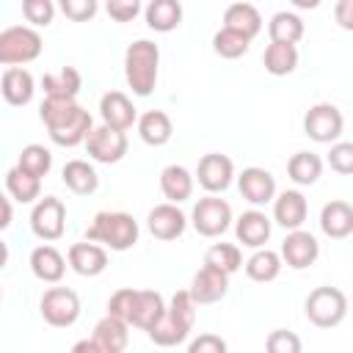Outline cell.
I'll list each match as a JSON object with an SVG mask.
<instances>
[{
	"instance_id": "1",
	"label": "cell",
	"mask_w": 353,
	"mask_h": 353,
	"mask_svg": "<svg viewBox=\"0 0 353 353\" xmlns=\"http://www.w3.org/2000/svg\"><path fill=\"white\" fill-rule=\"evenodd\" d=\"M39 119L44 121L50 141L63 149L85 143L88 132L94 130L91 113L85 108H80L74 99H63V97H44V102L39 108Z\"/></svg>"
},
{
	"instance_id": "2",
	"label": "cell",
	"mask_w": 353,
	"mask_h": 353,
	"mask_svg": "<svg viewBox=\"0 0 353 353\" xmlns=\"http://www.w3.org/2000/svg\"><path fill=\"white\" fill-rule=\"evenodd\" d=\"M196 301L190 295V290H179L174 292L171 303L165 306V314L146 331V336L157 345V347H176L188 339V334L193 331L196 323Z\"/></svg>"
},
{
	"instance_id": "3",
	"label": "cell",
	"mask_w": 353,
	"mask_h": 353,
	"mask_svg": "<svg viewBox=\"0 0 353 353\" xmlns=\"http://www.w3.org/2000/svg\"><path fill=\"white\" fill-rule=\"evenodd\" d=\"M160 74V47L149 39H138L124 52V77L135 97H149Z\"/></svg>"
},
{
	"instance_id": "4",
	"label": "cell",
	"mask_w": 353,
	"mask_h": 353,
	"mask_svg": "<svg viewBox=\"0 0 353 353\" xmlns=\"http://www.w3.org/2000/svg\"><path fill=\"white\" fill-rule=\"evenodd\" d=\"M138 234H141L138 221L130 212H110V210L97 212L91 226L85 229V240L102 243L110 251H130L138 243Z\"/></svg>"
},
{
	"instance_id": "5",
	"label": "cell",
	"mask_w": 353,
	"mask_h": 353,
	"mask_svg": "<svg viewBox=\"0 0 353 353\" xmlns=\"http://www.w3.org/2000/svg\"><path fill=\"white\" fill-rule=\"evenodd\" d=\"M306 320L317 328H334L347 317V298L339 287H314L303 301Z\"/></svg>"
},
{
	"instance_id": "6",
	"label": "cell",
	"mask_w": 353,
	"mask_h": 353,
	"mask_svg": "<svg viewBox=\"0 0 353 353\" xmlns=\"http://www.w3.org/2000/svg\"><path fill=\"white\" fill-rule=\"evenodd\" d=\"M41 36L33 25H8L0 33V63L22 66L41 55Z\"/></svg>"
},
{
	"instance_id": "7",
	"label": "cell",
	"mask_w": 353,
	"mask_h": 353,
	"mask_svg": "<svg viewBox=\"0 0 353 353\" xmlns=\"http://www.w3.org/2000/svg\"><path fill=\"white\" fill-rule=\"evenodd\" d=\"M190 223L201 237H221L232 223V207L218 193H207L193 204Z\"/></svg>"
},
{
	"instance_id": "8",
	"label": "cell",
	"mask_w": 353,
	"mask_h": 353,
	"mask_svg": "<svg viewBox=\"0 0 353 353\" xmlns=\"http://www.w3.org/2000/svg\"><path fill=\"white\" fill-rule=\"evenodd\" d=\"M39 312L47 325L69 328L80 317V298L69 287H50V290H44V295L39 301Z\"/></svg>"
},
{
	"instance_id": "9",
	"label": "cell",
	"mask_w": 353,
	"mask_h": 353,
	"mask_svg": "<svg viewBox=\"0 0 353 353\" xmlns=\"http://www.w3.org/2000/svg\"><path fill=\"white\" fill-rule=\"evenodd\" d=\"M342 130H345L342 110L331 102H317L303 116V132L314 143H334V141H339Z\"/></svg>"
},
{
	"instance_id": "10",
	"label": "cell",
	"mask_w": 353,
	"mask_h": 353,
	"mask_svg": "<svg viewBox=\"0 0 353 353\" xmlns=\"http://www.w3.org/2000/svg\"><path fill=\"white\" fill-rule=\"evenodd\" d=\"M30 229L44 243L61 240L63 232H66V207H63V201L55 199V196L39 199L30 210Z\"/></svg>"
},
{
	"instance_id": "11",
	"label": "cell",
	"mask_w": 353,
	"mask_h": 353,
	"mask_svg": "<svg viewBox=\"0 0 353 353\" xmlns=\"http://www.w3.org/2000/svg\"><path fill=\"white\" fill-rule=\"evenodd\" d=\"M85 152L91 154V160H97V163H105V165H110V163H119L124 154H127V135H124V130H116V127H110V124H99V127H94L91 132H88V138H85Z\"/></svg>"
},
{
	"instance_id": "12",
	"label": "cell",
	"mask_w": 353,
	"mask_h": 353,
	"mask_svg": "<svg viewBox=\"0 0 353 353\" xmlns=\"http://www.w3.org/2000/svg\"><path fill=\"white\" fill-rule=\"evenodd\" d=\"M279 254H281V259H284L287 268L303 270V268H309V265L317 262V256H320V243H317V237H314L312 232H306V229H290L287 237H284V243H281V251H279Z\"/></svg>"
},
{
	"instance_id": "13",
	"label": "cell",
	"mask_w": 353,
	"mask_h": 353,
	"mask_svg": "<svg viewBox=\"0 0 353 353\" xmlns=\"http://www.w3.org/2000/svg\"><path fill=\"white\" fill-rule=\"evenodd\" d=\"M196 179L207 193H223L234 179V163L232 157L221 152H210L196 165Z\"/></svg>"
},
{
	"instance_id": "14",
	"label": "cell",
	"mask_w": 353,
	"mask_h": 353,
	"mask_svg": "<svg viewBox=\"0 0 353 353\" xmlns=\"http://www.w3.org/2000/svg\"><path fill=\"white\" fill-rule=\"evenodd\" d=\"M146 226H149L152 237L168 243V240H176V237L185 234V229H188V215L179 210V204L165 201V204H157V207L149 210Z\"/></svg>"
},
{
	"instance_id": "15",
	"label": "cell",
	"mask_w": 353,
	"mask_h": 353,
	"mask_svg": "<svg viewBox=\"0 0 353 353\" xmlns=\"http://www.w3.org/2000/svg\"><path fill=\"white\" fill-rule=\"evenodd\" d=\"M226 292H229V273H223L207 262L190 279V295L199 306L201 303H218Z\"/></svg>"
},
{
	"instance_id": "16",
	"label": "cell",
	"mask_w": 353,
	"mask_h": 353,
	"mask_svg": "<svg viewBox=\"0 0 353 353\" xmlns=\"http://www.w3.org/2000/svg\"><path fill=\"white\" fill-rule=\"evenodd\" d=\"M237 188H240V196L245 201H251L254 207L268 204V201L276 199V176L268 168H259V165L243 168V174L237 176Z\"/></svg>"
},
{
	"instance_id": "17",
	"label": "cell",
	"mask_w": 353,
	"mask_h": 353,
	"mask_svg": "<svg viewBox=\"0 0 353 353\" xmlns=\"http://www.w3.org/2000/svg\"><path fill=\"white\" fill-rule=\"evenodd\" d=\"M66 259H69V268H72L77 276L91 279V276L105 273V268H108V248H105L102 243L83 240V243L69 245Z\"/></svg>"
},
{
	"instance_id": "18",
	"label": "cell",
	"mask_w": 353,
	"mask_h": 353,
	"mask_svg": "<svg viewBox=\"0 0 353 353\" xmlns=\"http://www.w3.org/2000/svg\"><path fill=\"white\" fill-rule=\"evenodd\" d=\"M99 116H102L105 124H110L116 130H124V132L132 124H138L135 105H132V99L124 91H108V94H102V99H99Z\"/></svg>"
},
{
	"instance_id": "19",
	"label": "cell",
	"mask_w": 353,
	"mask_h": 353,
	"mask_svg": "<svg viewBox=\"0 0 353 353\" xmlns=\"http://www.w3.org/2000/svg\"><path fill=\"white\" fill-rule=\"evenodd\" d=\"M0 91H3V99L14 108H25L33 94H36V80L28 69L22 66H6L3 72V80H0Z\"/></svg>"
},
{
	"instance_id": "20",
	"label": "cell",
	"mask_w": 353,
	"mask_h": 353,
	"mask_svg": "<svg viewBox=\"0 0 353 353\" xmlns=\"http://www.w3.org/2000/svg\"><path fill=\"white\" fill-rule=\"evenodd\" d=\"M306 212H309V204H306L301 190H281L273 199V221L279 226H284L287 232L301 229L303 221H306Z\"/></svg>"
},
{
	"instance_id": "21",
	"label": "cell",
	"mask_w": 353,
	"mask_h": 353,
	"mask_svg": "<svg viewBox=\"0 0 353 353\" xmlns=\"http://www.w3.org/2000/svg\"><path fill=\"white\" fill-rule=\"evenodd\" d=\"M30 270H33V276L39 281L58 284L63 279V273H66V259L55 245L44 243V245H36L30 251Z\"/></svg>"
},
{
	"instance_id": "22",
	"label": "cell",
	"mask_w": 353,
	"mask_h": 353,
	"mask_svg": "<svg viewBox=\"0 0 353 353\" xmlns=\"http://www.w3.org/2000/svg\"><path fill=\"white\" fill-rule=\"evenodd\" d=\"M320 229L331 240H345L353 234V207L342 199L323 204L320 210Z\"/></svg>"
},
{
	"instance_id": "23",
	"label": "cell",
	"mask_w": 353,
	"mask_h": 353,
	"mask_svg": "<svg viewBox=\"0 0 353 353\" xmlns=\"http://www.w3.org/2000/svg\"><path fill=\"white\" fill-rule=\"evenodd\" d=\"M91 336L99 342L102 353H121L130 345V323L108 312L102 320H97Z\"/></svg>"
},
{
	"instance_id": "24",
	"label": "cell",
	"mask_w": 353,
	"mask_h": 353,
	"mask_svg": "<svg viewBox=\"0 0 353 353\" xmlns=\"http://www.w3.org/2000/svg\"><path fill=\"white\" fill-rule=\"evenodd\" d=\"M270 232H273V223L265 212L259 210H248L243 212L237 221H234V234L243 245L248 248H262L268 240H270Z\"/></svg>"
},
{
	"instance_id": "25",
	"label": "cell",
	"mask_w": 353,
	"mask_h": 353,
	"mask_svg": "<svg viewBox=\"0 0 353 353\" xmlns=\"http://www.w3.org/2000/svg\"><path fill=\"white\" fill-rule=\"evenodd\" d=\"M163 314H165V301L157 290H135V303H132V317H130L132 328L149 331Z\"/></svg>"
},
{
	"instance_id": "26",
	"label": "cell",
	"mask_w": 353,
	"mask_h": 353,
	"mask_svg": "<svg viewBox=\"0 0 353 353\" xmlns=\"http://www.w3.org/2000/svg\"><path fill=\"white\" fill-rule=\"evenodd\" d=\"M193 174L185 168V165H176V163H171V165H165L163 171H160V190H163V196L168 199V201H174V204H182V201H188L190 196H193Z\"/></svg>"
},
{
	"instance_id": "27",
	"label": "cell",
	"mask_w": 353,
	"mask_h": 353,
	"mask_svg": "<svg viewBox=\"0 0 353 353\" xmlns=\"http://www.w3.org/2000/svg\"><path fill=\"white\" fill-rule=\"evenodd\" d=\"M143 19L154 33H171L182 22V3L179 0H149L143 8Z\"/></svg>"
},
{
	"instance_id": "28",
	"label": "cell",
	"mask_w": 353,
	"mask_h": 353,
	"mask_svg": "<svg viewBox=\"0 0 353 353\" xmlns=\"http://www.w3.org/2000/svg\"><path fill=\"white\" fill-rule=\"evenodd\" d=\"M138 135L146 146H165L174 135V124L171 116L165 110H146L138 119Z\"/></svg>"
},
{
	"instance_id": "29",
	"label": "cell",
	"mask_w": 353,
	"mask_h": 353,
	"mask_svg": "<svg viewBox=\"0 0 353 353\" xmlns=\"http://www.w3.org/2000/svg\"><path fill=\"white\" fill-rule=\"evenodd\" d=\"M223 28L229 30H237L248 39H254L259 30H262V14L256 11V6L251 3H232L226 11H223Z\"/></svg>"
},
{
	"instance_id": "30",
	"label": "cell",
	"mask_w": 353,
	"mask_h": 353,
	"mask_svg": "<svg viewBox=\"0 0 353 353\" xmlns=\"http://www.w3.org/2000/svg\"><path fill=\"white\" fill-rule=\"evenodd\" d=\"M61 179H63V185H66L72 193H77V196H91V193L99 188V176H97L94 165L85 163V160H69V163L61 168Z\"/></svg>"
},
{
	"instance_id": "31",
	"label": "cell",
	"mask_w": 353,
	"mask_h": 353,
	"mask_svg": "<svg viewBox=\"0 0 353 353\" xmlns=\"http://www.w3.org/2000/svg\"><path fill=\"white\" fill-rule=\"evenodd\" d=\"M281 265H284V259H281V254L279 251H270V248H256L248 259H245V276L251 279V281H259V284H268V281H273V279H279V273H281Z\"/></svg>"
},
{
	"instance_id": "32",
	"label": "cell",
	"mask_w": 353,
	"mask_h": 353,
	"mask_svg": "<svg viewBox=\"0 0 353 353\" xmlns=\"http://www.w3.org/2000/svg\"><path fill=\"white\" fill-rule=\"evenodd\" d=\"M41 88L44 97H63V99H77L80 88H83V77L74 66H63L58 72H50L41 77Z\"/></svg>"
},
{
	"instance_id": "33",
	"label": "cell",
	"mask_w": 353,
	"mask_h": 353,
	"mask_svg": "<svg viewBox=\"0 0 353 353\" xmlns=\"http://www.w3.org/2000/svg\"><path fill=\"white\" fill-rule=\"evenodd\" d=\"M262 63H265V72L273 74V77L292 74L295 66H298V47L295 44H284V41H270L265 47Z\"/></svg>"
},
{
	"instance_id": "34",
	"label": "cell",
	"mask_w": 353,
	"mask_h": 353,
	"mask_svg": "<svg viewBox=\"0 0 353 353\" xmlns=\"http://www.w3.org/2000/svg\"><path fill=\"white\" fill-rule=\"evenodd\" d=\"M287 174L295 185L309 188L323 176V157L314 154V152H295L287 160Z\"/></svg>"
},
{
	"instance_id": "35",
	"label": "cell",
	"mask_w": 353,
	"mask_h": 353,
	"mask_svg": "<svg viewBox=\"0 0 353 353\" xmlns=\"http://www.w3.org/2000/svg\"><path fill=\"white\" fill-rule=\"evenodd\" d=\"M6 193L19 204H30L41 196V179L22 171L19 165H14L6 171Z\"/></svg>"
},
{
	"instance_id": "36",
	"label": "cell",
	"mask_w": 353,
	"mask_h": 353,
	"mask_svg": "<svg viewBox=\"0 0 353 353\" xmlns=\"http://www.w3.org/2000/svg\"><path fill=\"white\" fill-rule=\"evenodd\" d=\"M306 33V25L298 14L292 11H276L268 22V36L270 41H284V44H298Z\"/></svg>"
},
{
	"instance_id": "37",
	"label": "cell",
	"mask_w": 353,
	"mask_h": 353,
	"mask_svg": "<svg viewBox=\"0 0 353 353\" xmlns=\"http://www.w3.org/2000/svg\"><path fill=\"white\" fill-rule=\"evenodd\" d=\"M204 262L218 268V270H223V273H229V276L237 273L245 265L243 262V251L234 243H212L207 248V254H204Z\"/></svg>"
},
{
	"instance_id": "38",
	"label": "cell",
	"mask_w": 353,
	"mask_h": 353,
	"mask_svg": "<svg viewBox=\"0 0 353 353\" xmlns=\"http://www.w3.org/2000/svg\"><path fill=\"white\" fill-rule=\"evenodd\" d=\"M17 165L22 168V171H28V174H33V176H47L50 174V168H52V152L47 149V146H41V143H28L22 152H19V157H17Z\"/></svg>"
},
{
	"instance_id": "39",
	"label": "cell",
	"mask_w": 353,
	"mask_h": 353,
	"mask_svg": "<svg viewBox=\"0 0 353 353\" xmlns=\"http://www.w3.org/2000/svg\"><path fill=\"white\" fill-rule=\"evenodd\" d=\"M248 44H251L248 36H243V33H237V30H229V28H221V30L212 36V50H215V55H221V58H226V61H234V58L245 55V52H248Z\"/></svg>"
},
{
	"instance_id": "40",
	"label": "cell",
	"mask_w": 353,
	"mask_h": 353,
	"mask_svg": "<svg viewBox=\"0 0 353 353\" xmlns=\"http://www.w3.org/2000/svg\"><path fill=\"white\" fill-rule=\"evenodd\" d=\"M55 0H22V17L33 25V28H47L55 19Z\"/></svg>"
},
{
	"instance_id": "41",
	"label": "cell",
	"mask_w": 353,
	"mask_h": 353,
	"mask_svg": "<svg viewBox=\"0 0 353 353\" xmlns=\"http://www.w3.org/2000/svg\"><path fill=\"white\" fill-rule=\"evenodd\" d=\"M58 11L72 22H91L99 11V0H55Z\"/></svg>"
},
{
	"instance_id": "42",
	"label": "cell",
	"mask_w": 353,
	"mask_h": 353,
	"mask_svg": "<svg viewBox=\"0 0 353 353\" xmlns=\"http://www.w3.org/2000/svg\"><path fill=\"white\" fill-rule=\"evenodd\" d=\"M325 160H328L331 171L350 176L353 174V141H334Z\"/></svg>"
},
{
	"instance_id": "43",
	"label": "cell",
	"mask_w": 353,
	"mask_h": 353,
	"mask_svg": "<svg viewBox=\"0 0 353 353\" xmlns=\"http://www.w3.org/2000/svg\"><path fill=\"white\" fill-rule=\"evenodd\" d=\"M265 347H268L270 353H301L303 342H301L298 334H292V331H287V328H276V331H270V336L265 339Z\"/></svg>"
},
{
	"instance_id": "44",
	"label": "cell",
	"mask_w": 353,
	"mask_h": 353,
	"mask_svg": "<svg viewBox=\"0 0 353 353\" xmlns=\"http://www.w3.org/2000/svg\"><path fill=\"white\" fill-rule=\"evenodd\" d=\"M132 303H135V290H132V287H121V290H116V292L110 295L108 312L130 323V317H132Z\"/></svg>"
},
{
	"instance_id": "45",
	"label": "cell",
	"mask_w": 353,
	"mask_h": 353,
	"mask_svg": "<svg viewBox=\"0 0 353 353\" xmlns=\"http://www.w3.org/2000/svg\"><path fill=\"white\" fill-rule=\"evenodd\" d=\"M105 11L116 22H132L141 14V0H105Z\"/></svg>"
},
{
	"instance_id": "46",
	"label": "cell",
	"mask_w": 353,
	"mask_h": 353,
	"mask_svg": "<svg viewBox=\"0 0 353 353\" xmlns=\"http://www.w3.org/2000/svg\"><path fill=\"white\" fill-rule=\"evenodd\" d=\"M190 353H226V339H221L218 334H199L196 339L188 342Z\"/></svg>"
},
{
	"instance_id": "47",
	"label": "cell",
	"mask_w": 353,
	"mask_h": 353,
	"mask_svg": "<svg viewBox=\"0 0 353 353\" xmlns=\"http://www.w3.org/2000/svg\"><path fill=\"white\" fill-rule=\"evenodd\" d=\"M334 19L342 30H353V0H339L334 8Z\"/></svg>"
},
{
	"instance_id": "48",
	"label": "cell",
	"mask_w": 353,
	"mask_h": 353,
	"mask_svg": "<svg viewBox=\"0 0 353 353\" xmlns=\"http://www.w3.org/2000/svg\"><path fill=\"white\" fill-rule=\"evenodd\" d=\"M72 350H88V353H102L99 350V342L91 336V339H80V342H74V347Z\"/></svg>"
},
{
	"instance_id": "49",
	"label": "cell",
	"mask_w": 353,
	"mask_h": 353,
	"mask_svg": "<svg viewBox=\"0 0 353 353\" xmlns=\"http://www.w3.org/2000/svg\"><path fill=\"white\" fill-rule=\"evenodd\" d=\"M0 204H3V221H0V229H8V226H11V196L0 199Z\"/></svg>"
},
{
	"instance_id": "50",
	"label": "cell",
	"mask_w": 353,
	"mask_h": 353,
	"mask_svg": "<svg viewBox=\"0 0 353 353\" xmlns=\"http://www.w3.org/2000/svg\"><path fill=\"white\" fill-rule=\"evenodd\" d=\"M295 8H301V11H312V8H317L323 0H290Z\"/></svg>"
}]
</instances>
